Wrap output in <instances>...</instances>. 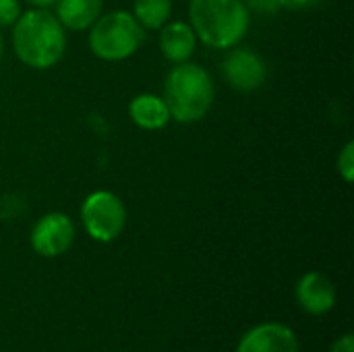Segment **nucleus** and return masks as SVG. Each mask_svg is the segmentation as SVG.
<instances>
[{"label": "nucleus", "mask_w": 354, "mask_h": 352, "mask_svg": "<svg viewBox=\"0 0 354 352\" xmlns=\"http://www.w3.org/2000/svg\"><path fill=\"white\" fill-rule=\"evenodd\" d=\"M15 56L29 68H52L66 50V29L48 8L21 12L12 25Z\"/></svg>", "instance_id": "nucleus-1"}, {"label": "nucleus", "mask_w": 354, "mask_h": 352, "mask_svg": "<svg viewBox=\"0 0 354 352\" xmlns=\"http://www.w3.org/2000/svg\"><path fill=\"white\" fill-rule=\"evenodd\" d=\"M249 8L243 0H191L189 25L197 39L214 50H230L249 31Z\"/></svg>", "instance_id": "nucleus-2"}, {"label": "nucleus", "mask_w": 354, "mask_h": 352, "mask_svg": "<svg viewBox=\"0 0 354 352\" xmlns=\"http://www.w3.org/2000/svg\"><path fill=\"white\" fill-rule=\"evenodd\" d=\"M216 98L212 75L193 62L176 64L164 81V102L170 118L183 124L199 122L209 112Z\"/></svg>", "instance_id": "nucleus-3"}, {"label": "nucleus", "mask_w": 354, "mask_h": 352, "mask_svg": "<svg viewBox=\"0 0 354 352\" xmlns=\"http://www.w3.org/2000/svg\"><path fill=\"white\" fill-rule=\"evenodd\" d=\"M89 48L106 62H120L131 58L143 44L145 29L127 10H112L100 15L89 27Z\"/></svg>", "instance_id": "nucleus-4"}, {"label": "nucleus", "mask_w": 354, "mask_h": 352, "mask_svg": "<svg viewBox=\"0 0 354 352\" xmlns=\"http://www.w3.org/2000/svg\"><path fill=\"white\" fill-rule=\"evenodd\" d=\"M81 222L93 241L112 243L127 226V207L116 193L93 191L81 205Z\"/></svg>", "instance_id": "nucleus-5"}, {"label": "nucleus", "mask_w": 354, "mask_h": 352, "mask_svg": "<svg viewBox=\"0 0 354 352\" xmlns=\"http://www.w3.org/2000/svg\"><path fill=\"white\" fill-rule=\"evenodd\" d=\"M75 241V224L62 212L41 216L31 228V247L41 257L64 255Z\"/></svg>", "instance_id": "nucleus-6"}, {"label": "nucleus", "mask_w": 354, "mask_h": 352, "mask_svg": "<svg viewBox=\"0 0 354 352\" xmlns=\"http://www.w3.org/2000/svg\"><path fill=\"white\" fill-rule=\"evenodd\" d=\"M226 54L222 71L228 85L236 91H255L268 79V64L263 58L247 48H230Z\"/></svg>", "instance_id": "nucleus-7"}, {"label": "nucleus", "mask_w": 354, "mask_h": 352, "mask_svg": "<svg viewBox=\"0 0 354 352\" xmlns=\"http://www.w3.org/2000/svg\"><path fill=\"white\" fill-rule=\"evenodd\" d=\"M297 334L280 324V322H266L253 326L245 336L239 340L236 352H299Z\"/></svg>", "instance_id": "nucleus-8"}, {"label": "nucleus", "mask_w": 354, "mask_h": 352, "mask_svg": "<svg viewBox=\"0 0 354 352\" xmlns=\"http://www.w3.org/2000/svg\"><path fill=\"white\" fill-rule=\"evenodd\" d=\"M295 297L299 307L309 315H326L336 307V286L322 272H307L299 278Z\"/></svg>", "instance_id": "nucleus-9"}, {"label": "nucleus", "mask_w": 354, "mask_h": 352, "mask_svg": "<svg viewBox=\"0 0 354 352\" xmlns=\"http://www.w3.org/2000/svg\"><path fill=\"white\" fill-rule=\"evenodd\" d=\"M197 48V35L185 21H168L160 31V50L166 60L180 64L191 60Z\"/></svg>", "instance_id": "nucleus-10"}, {"label": "nucleus", "mask_w": 354, "mask_h": 352, "mask_svg": "<svg viewBox=\"0 0 354 352\" xmlns=\"http://www.w3.org/2000/svg\"><path fill=\"white\" fill-rule=\"evenodd\" d=\"M129 116L143 131H160L172 120L164 98L153 93L135 95L129 104Z\"/></svg>", "instance_id": "nucleus-11"}, {"label": "nucleus", "mask_w": 354, "mask_h": 352, "mask_svg": "<svg viewBox=\"0 0 354 352\" xmlns=\"http://www.w3.org/2000/svg\"><path fill=\"white\" fill-rule=\"evenodd\" d=\"M56 19L64 29L85 31L102 15L104 0H56Z\"/></svg>", "instance_id": "nucleus-12"}, {"label": "nucleus", "mask_w": 354, "mask_h": 352, "mask_svg": "<svg viewBox=\"0 0 354 352\" xmlns=\"http://www.w3.org/2000/svg\"><path fill=\"white\" fill-rule=\"evenodd\" d=\"M143 29H162L172 15V0H135L133 12Z\"/></svg>", "instance_id": "nucleus-13"}, {"label": "nucleus", "mask_w": 354, "mask_h": 352, "mask_svg": "<svg viewBox=\"0 0 354 352\" xmlns=\"http://www.w3.org/2000/svg\"><path fill=\"white\" fill-rule=\"evenodd\" d=\"M336 166H338V172L340 176L344 178V183H353L354 180V143L348 141L342 151L338 154V160H336Z\"/></svg>", "instance_id": "nucleus-14"}, {"label": "nucleus", "mask_w": 354, "mask_h": 352, "mask_svg": "<svg viewBox=\"0 0 354 352\" xmlns=\"http://www.w3.org/2000/svg\"><path fill=\"white\" fill-rule=\"evenodd\" d=\"M19 17H21L19 0H0V27H12Z\"/></svg>", "instance_id": "nucleus-15"}, {"label": "nucleus", "mask_w": 354, "mask_h": 352, "mask_svg": "<svg viewBox=\"0 0 354 352\" xmlns=\"http://www.w3.org/2000/svg\"><path fill=\"white\" fill-rule=\"evenodd\" d=\"M330 352H354V336L353 334H344L340 338L334 340Z\"/></svg>", "instance_id": "nucleus-16"}, {"label": "nucleus", "mask_w": 354, "mask_h": 352, "mask_svg": "<svg viewBox=\"0 0 354 352\" xmlns=\"http://www.w3.org/2000/svg\"><path fill=\"white\" fill-rule=\"evenodd\" d=\"M25 2L33 8H50L56 4V0H25Z\"/></svg>", "instance_id": "nucleus-17"}, {"label": "nucleus", "mask_w": 354, "mask_h": 352, "mask_svg": "<svg viewBox=\"0 0 354 352\" xmlns=\"http://www.w3.org/2000/svg\"><path fill=\"white\" fill-rule=\"evenodd\" d=\"M0 60H2V35H0Z\"/></svg>", "instance_id": "nucleus-18"}]
</instances>
